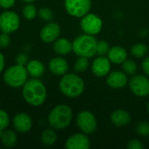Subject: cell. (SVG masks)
<instances>
[{"label": "cell", "mask_w": 149, "mask_h": 149, "mask_svg": "<svg viewBox=\"0 0 149 149\" xmlns=\"http://www.w3.org/2000/svg\"><path fill=\"white\" fill-rule=\"evenodd\" d=\"M148 52V46L142 43H137V44L134 45L131 48L132 55L138 58H141L145 57L147 55Z\"/></svg>", "instance_id": "603a6c76"}, {"label": "cell", "mask_w": 149, "mask_h": 149, "mask_svg": "<svg viewBox=\"0 0 149 149\" xmlns=\"http://www.w3.org/2000/svg\"><path fill=\"white\" fill-rule=\"evenodd\" d=\"M68 62L61 57H55L49 62V70L55 75L63 76L68 72Z\"/></svg>", "instance_id": "2e32d148"}, {"label": "cell", "mask_w": 149, "mask_h": 149, "mask_svg": "<svg viewBox=\"0 0 149 149\" xmlns=\"http://www.w3.org/2000/svg\"><path fill=\"white\" fill-rule=\"evenodd\" d=\"M111 122L116 127H125L131 121V116L128 112L118 109L112 113L110 117Z\"/></svg>", "instance_id": "ac0fdd59"}, {"label": "cell", "mask_w": 149, "mask_h": 149, "mask_svg": "<svg viewBox=\"0 0 149 149\" xmlns=\"http://www.w3.org/2000/svg\"><path fill=\"white\" fill-rule=\"evenodd\" d=\"M16 0H0V7L3 9H10L14 6Z\"/></svg>", "instance_id": "d6a6232c"}, {"label": "cell", "mask_w": 149, "mask_h": 149, "mask_svg": "<svg viewBox=\"0 0 149 149\" xmlns=\"http://www.w3.org/2000/svg\"><path fill=\"white\" fill-rule=\"evenodd\" d=\"M97 40L93 35L82 34L78 36L72 43V51L81 57L92 58L96 54Z\"/></svg>", "instance_id": "277c9868"}, {"label": "cell", "mask_w": 149, "mask_h": 149, "mask_svg": "<svg viewBox=\"0 0 149 149\" xmlns=\"http://www.w3.org/2000/svg\"><path fill=\"white\" fill-rule=\"evenodd\" d=\"M53 51L58 55H66L72 51V43L66 38H58L52 45Z\"/></svg>", "instance_id": "ffe728a7"}, {"label": "cell", "mask_w": 149, "mask_h": 149, "mask_svg": "<svg viewBox=\"0 0 149 149\" xmlns=\"http://www.w3.org/2000/svg\"><path fill=\"white\" fill-rule=\"evenodd\" d=\"M107 85L113 89H121L127 84V77L125 72L114 71L108 74L107 79Z\"/></svg>", "instance_id": "9a60e30c"}, {"label": "cell", "mask_w": 149, "mask_h": 149, "mask_svg": "<svg viewBox=\"0 0 149 149\" xmlns=\"http://www.w3.org/2000/svg\"><path fill=\"white\" fill-rule=\"evenodd\" d=\"M66 149H88L90 148V140L86 134L77 133L72 134L65 141Z\"/></svg>", "instance_id": "8fae6325"}, {"label": "cell", "mask_w": 149, "mask_h": 149, "mask_svg": "<svg viewBox=\"0 0 149 149\" xmlns=\"http://www.w3.org/2000/svg\"><path fill=\"white\" fill-rule=\"evenodd\" d=\"M38 15L37 7L31 3H28L23 9V16L27 20H32Z\"/></svg>", "instance_id": "cb8c5ba5"}, {"label": "cell", "mask_w": 149, "mask_h": 149, "mask_svg": "<svg viewBox=\"0 0 149 149\" xmlns=\"http://www.w3.org/2000/svg\"><path fill=\"white\" fill-rule=\"evenodd\" d=\"M141 67H142L143 72L146 73V75L149 77V57L144 58V60L142 61V64H141Z\"/></svg>", "instance_id": "836d02e7"}, {"label": "cell", "mask_w": 149, "mask_h": 149, "mask_svg": "<svg viewBox=\"0 0 149 149\" xmlns=\"http://www.w3.org/2000/svg\"><path fill=\"white\" fill-rule=\"evenodd\" d=\"M28 72L24 65L17 64L6 69L3 73L4 83L12 88L23 87L28 80Z\"/></svg>", "instance_id": "5b68a950"}, {"label": "cell", "mask_w": 149, "mask_h": 149, "mask_svg": "<svg viewBox=\"0 0 149 149\" xmlns=\"http://www.w3.org/2000/svg\"><path fill=\"white\" fill-rule=\"evenodd\" d=\"M12 124L17 132L25 134L31 131L32 127V119L26 113H19L13 118Z\"/></svg>", "instance_id": "4fadbf2b"}, {"label": "cell", "mask_w": 149, "mask_h": 149, "mask_svg": "<svg viewBox=\"0 0 149 149\" xmlns=\"http://www.w3.org/2000/svg\"><path fill=\"white\" fill-rule=\"evenodd\" d=\"M111 70V62L108 58L104 56H100L95 58L92 64V72L93 73L100 78L107 76Z\"/></svg>", "instance_id": "5bb4252c"}, {"label": "cell", "mask_w": 149, "mask_h": 149, "mask_svg": "<svg viewBox=\"0 0 149 149\" xmlns=\"http://www.w3.org/2000/svg\"><path fill=\"white\" fill-rule=\"evenodd\" d=\"M122 69L127 75H134L137 71V65L132 59H126L122 63Z\"/></svg>", "instance_id": "484cf974"}, {"label": "cell", "mask_w": 149, "mask_h": 149, "mask_svg": "<svg viewBox=\"0 0 149 149\" xmlns=\"http://www.w3.org/2000/svg\"><path fill=\"white\" fill-rule=\"evenodd\" d=\"M77 126L85 134H89L95 132L97 128V120L95 116L89 111L80 112L76 119Z\"/></svg>", "instance_id": "ba28073f"}, {"label": "cell", "mask_w": 149, "mask_h": 149, "mask_svg": "<svg viewBox=\"0 0 149 149\" xmlns=\"http://www.w3.org/2000/svg\"><path fill=\"white\" fill-rule=\"evenodd\" d=\"M25 67L27 69L28 74L31 75L32 78H40L45 73V65L44 64L38 60V59H32L25 65Z\"/></svg>", "instance_id": "d6986e66"}, {"label": "cell", "mask_w": 149, "mask_h": 149, "mask_svg": "<svg viewBox=\"0 0 149 149\" xmlns=\"http://www.w3.org/2000/svg\"><path fill=\"white\" fill-rule=\"evenodd\" d=\"M17 137L16 133L10 129H4L0 131V141L5 148H12L16 145Z\"/></svg>", "instance_id": "44dd1931"}, {"label": "cell", "mask_w": 149, "mask_h": 149, "mask_svg": "<svg viewBox=\"0 0 149 149\" xmlns=\"http://www.w3.org/2000/svg\"><path fill=\"white\" fill-rule=\"evenodd\" d=\"M131 92L138 97L149 95V79L143 75H134L129 80Z\"/></svg>", "instance_id": "30bf717a"}, {"label": "cell", "mask_w": 149, "mask_h": 149, "mask_svg": "<svg viewBox=\"0 0 149 149\" xmlns=\"http://www.w3.org/2000/svg\"><path fill=\"white\" fill-rule=\"evenodd\" d=\"M72 110L67 105H58L52 109L48 115L50 126L56 130L66 128L72 122Z\"/></svg>", "instance_id": "3957f363"}, {"label": "cell", "mask_w": 149, "mask_h": 149, "mask_svg": "<svg viewBox=\"0 0 149 149\" xmlns=\"http://www.w3.org/2000/svg\"><path fill=\"white\" fill-rule=\"evenodd\" d=\"M4 64H5L4 56L3 55V53L0 52V72H3V68H4Z\"/></svg>", "instance_id": "d590c367"}, {"label": "cell", "mask_w": 149, "mask_h": 149, "mask_svg": "<svg viewBox=\"0 0 149 149\" xmlns=\"http://www.w3.org/2000/svg\"><path fill=\"white\" fill-rule=\"evenodd\" d=\"M92 6L91 0H65V8L67 13L75 17L86 15Z\"/></svg>", "instance_id": "8992f818"}, {"label": "cell", "mask_w": 149, "mask_h": 149, "mask_svg": "<svg viewBox=\"0 0 149 149\" xmlns=\"http://www.w3.org/2000/svg\"><path fill=\"white\" fill-rule=\"evenodd\" d=\"M89 67V61L88 58L79 56V58L76 60L74 64V70L77 72H83L87 70Z\"/></svg>", "instance_id": "d4e9b609"}, {"label": "cell", "mask_w": 149, "mask_h": 149, "mask_svg": "<svg viewBox=\"0 0 149 149\" xmlns=\"http://www.w3.org/2000/svg\"><path fill=\"white\" fill-rule=\"evenodd\" d=\"M23 98L29 105L39 107L43 105L47 98V90L44 83L37 78L28 79L23 86Z\"/></svg>", "instance_id": "6da1fadb"}, {"label": "cell", "mask_w": 149, "mask_h": 149, "mask_svg": "<svg viewBox=\"0 0 149 149\" xmlns=\"http://www.w3.org/2000/svg\"><path fill=\"white\" fill-rule=\"evenodd\" d=\"M20 26L19 16L12 10H5L0 14V31L5 33H12Z\"/></svg>", "instance_id": "52a82bcc"}, {"label": "cell", "mask_w": 149, "mask_h": 149, "mask_svg": "<svg viewBox=\"0 0 149 149\" xmlns=\"http://www.w3.org/2000/svg\"><path fill=\"white\" fill-rule=\"evenodd\" d=\"M9 124H10V117L8 113L4 110L0 109V131L6 129Z\"/></svg>", "instance_id": "f1b7e54d"}, {"label": "cell", "mask_w": 149, "mask_h": 149, "mask_svg": "<svg viewBox=\"0 0 149 149\" xmlns=\"http://www.w3.org/2000/svg\"><path fill=\"white\" fill-rule=\"evenodd\" d=\"M110 50L109 44L105 40H100L97 42L96 45V54L100 56H105L108 53Z\"/></svg>", "instance_id": "83f0119b"}, {"label": "cell", "mask_w": 149, "mask_h": 149, "mask_svg": "<svg viewBox=\"0 0 149 149\" xmlns=\"http://www.w3.org/2000/svg\"><path fill=\"white\" fill-rule=\"evenodd\" d=\"M17 64H19V65H24L25 64H27V62H26V57L24 55H23V54H20V55L17 56Z\"/></svg>", "instance_id": "e575fe53"}, {"label": "cell", "mask_w": 149, "mask_h": 149, "mask_svg": "<svg viewBox=\"0 0 149 149\" xmlns=\"http://www.w3.org/2000/svg\"><path fill=\"white\" fill-rule=\"evenodd\" d=\"M80 26L82 31L89 35H96L102 29V20L95 14H86L82 17Z\"/></svg>", "instance_id": "9c48e42d"}, {"label": "cell", "mask_w": 149, "mask_h": 149, "mask_svg": "<svg viewBox=\"0 0 149 149\" xmlns=\"http://www.w3.org/2000/svg\"><path fill=\"white\" fill-rule=\"evenodd\" d=\"M10 44V38L9 33L3 32L0 34V48H6Z\"/></svg>", "instance_id": "4dcf8cb0"}, {"label": "cell", "mask_w": 149, "mask_h": 149, "mask_svg": "<svg viewBox=\"0 0 149 149\" xmlns=\"http://www.w3.org/2000/svg\"><path fill=\"white\" fill-rule=\"evenodd\" d=\"M38 15L41 19H43L44 21H47V22L52 21L53 19V17H54L52 10L50 8H47V7L40 8L38 10Z\"/></svg>", "instance_id": "4316f807"}, {"label": "cell", "mask_w": 149, "mask_h": 149, "mask_svg": "<svg viewBox=\"0 0 149 149\" xmlns=\"http://www.w3.org/2000/svg\"><path fill=\"white\" fill-rule=\"evenodd\" d=\"M107 58L113 64H122L127 58V52L121 46H113L110 48Z\"/></svg>", "instance_id": "e0dca14e"}, {"label": "cell", "mask_w": 149, "mask_h": 149, "mask_svg": "<svg viewBox=\"0 0 149 149\" xmlns=\"http://www.w3.org/2000/svg\"><path fill=\"white\" fill-rule=\"evenodd\" d=\"M41 141L45 146H52L57 141V134L53 129L46 128L41 134Z\"/></svg>", "instance_id": "7402d4cb"}, {"label": "cell", "mask_w": 149, "mask_h": 149, "mask_svg": "<svg viewBox=\"0 0 149 149\" xmlns=\"http://www.w3.org/2000/svg\"><path fill=\"white\" fill-rule=\"evenodd\" d=\"M58 86L60 92L69 98H77L85 90L83 79L75 73H65L63 75Z\"/></svg>", "instance_id": "7a4b0ae2"}, {"label": "cell", "mask_w": 149, "mask_h": 149, "mask_svg": "<svg viewBox=\"0 0 149 149\" xmlns=\"http://www.w3.org/2000/svg\"><path fill=\"white\" fill-rule=\"evenodd\" d=\"M61 33L60 26L53 22H51L45 24L40 31L39 36L43 42L45 43H52L58 38Z\"/></svg>", "instance_id": "7c38bea8"}, {"label": "cell", "mask_w": 149, "mask_h": 149, "mask_svg": "<svg viewBox=\"0 0 149 149\" xmlns=\"http://www.w3.org/2000/svg\"><path fill=\"white\" fill-rule=\"evenodd\" d=\"M23 2H24V3H32V2H34L35 0H22Z\"/></svg>", "instance_id": "8d00e7d4"}, {"label": "cell", "mask_w": 149, "mask_h": 149, "mask_svg": "<svg viewBox=\"0 0 149 149\" xmlns=\"http://www.w3.org/2000/svg\"><path fill=\"white\" fill-rule=\"evenodd\" d=\"M148 114H149V102H148Z\"/></svg>", "instance_id": "74e56055"}, {"label": "cell", "mask_w": 149, "mask_h": 149, "mask_svg": "<svg viewBox=\"0 0 149 149\" xmlns=\"http://www.w3.org/2000/svg\"><path fill=\"white\" fill-rule=\"evenodd\" d=\"M127 148L128 149H142L144 148V145L139 140L134 139V140H131L128 142Z\"/></svg>", "instance_id": "1f68e13d"}, {"label": "cell", "mask_w": 149, "mask_h": 149, "mask_svg": "<svg viewBox=\"0 0 149 149\" xmlns=\"http://www.w3.org/2000/svg\"><path fill=\"white\" fill-rule=\"evenodd\" d=\"M137 133L143 137L149 135V123L147 121H141L136 127Z\"/></svg>", "instance_id": "f546056e"}]
</instances>
